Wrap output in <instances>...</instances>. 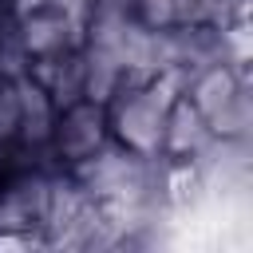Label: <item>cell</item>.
<instances>
[{
  "instance_id": "obj_8",
  "label": "cell",
  "mask_w": 253,
  "mask_h": 253,
  "mask_svg": "<svg viewBox=\"0 0 253 253\" xmlns=\"http://www.w3.org/2000/svg\"><path fill=\"white\" fill-rule=\"evenodd\" d=\"M20 134V91L16 79L0 75V142Z\"/></svg>"
},
{
  "instance_id": "obj_3",
  "label": "cell",
  "mask_w": 253,
  "mask_h": 253,
  "mask_svg": "<svg viewBox=\"0 0 253 253\" xmlns=\"http://www.w3.org/2000/svg\"><path fill=\"white\" fill-rule=\"evenodd\" d=\"M20 43H24V51H32L40 59L59 55L71 43V20L59 8H51V4L20 12Z\"/></svg>"
},
{
  "instance_id": "obj_5",
  "label": "cell",
  "mask_w": 253,
  "mask_h": 253,
  "mask_svg": "<svg viewBox=\"0 0 253 253\" xmlns=\"http://www.w3.org/2000/svg\"><path fill=\"white\" fill-rule=\"evenodd\" d=\"M241 91V83H237V75L225 67V63H210V67H202L198 75H194V83H190V91H186V99L206 115V123L233 99Z\"/></svg>"
},
{
  "instance_id": "obj_7",
  "label": "cell",
  "mask_w": 253,
  "mask_h": 253,
  "mask_svg": "<svg viewBox=\"0 0 253 253\" xmlns=\"http://www.w3.org/2000/svg\"><path fill=\"white\" fill-rule=\"evenodd\" d=\"M249 119H253V99H249V91L241 87V91L210 119V130H213L217 138H245V134H249Z\"/></svg>"
},
{
  "instance_id": "obj_6",
  "label": "cell",
  "mask_w": 253,
  "mask_h": 253,
  "mask_svg": "<svg viewBox=\"0 0 253 253\" xmlns=\"http://www.w3.org/2000/svg\"><path fill=\"white\" fill-rule=\"evenodd\" d=\"M16 91H20V134L28 142H43L51 134V126H55V103H51V95L36 79H16Z\"/></svg>"
},
{
  "instance_id": "obj_4",
  "label": "cell",
  "mask_w": 253,
  "mask_h": 253,
  "mask_svg": "<svg viewBox=\"0 0 253 253\" xmlns=\"http://www.w3.org/2000/svg\"><path fill=\"white\" fill-rule=\"evenodd\" d=\"M210 142H213V130H210L206 115H202L186 95H174V103H170V111H166L162 146H166L170 154H202Z\"/></svg>"
},
{
  "instance_id": "obj_1",
  "label": "cell",
  "mask_w": 253,
  "mask_h": 253,
  "mask_svg": "<svg viewBox=\"0 0 253 253\" xmlns=\"http://www.w3.org/2000/svg\"><path fill=\"white\" fill-rule=\"evenodd\" d=\"M174 95H182L174 71H158V75H150V83H142V87H126V91L119 87V91L111 95V99H115V103H111V123H115L119 142H123L126 150L142 154V158L158 154L162 130H166V111H170Z\"/></svg>"
},
{
  "instance_id": "obj_2",
  "label": "cell",
  "mask_w": 253,
  "mask_h": 253,
  "mask_svg": "<svg viewBox=\"0 0 253 253\" xmlns=\"http://www.w3.org/2000/svg\"><path fill=\"white\" fill-rule=\"evenodd\" d=\"M51 130H55L59 150L79 162V158H87L91 150L103 146V107H99L95 99H75V103L63 111L59 126H51Z\"/></svg>"
}]
</instances>
